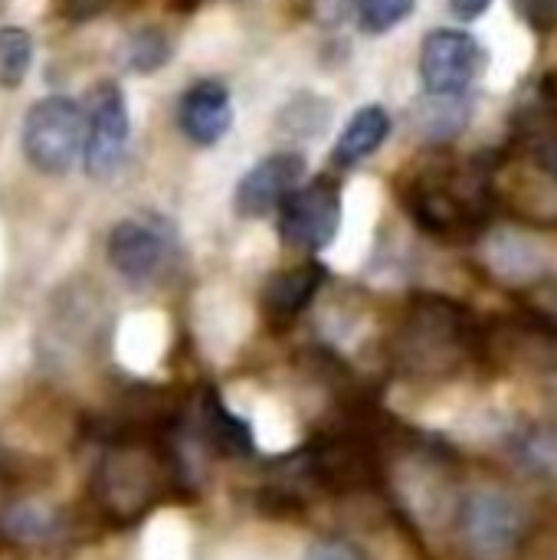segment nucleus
<instances>
[{"instance_id": "nucleus-5", "label": "nucleus", "mask_w": 557, "mask_h": 560, "mask_svg": "<svg viewBox=\"0 0 557 560\" xmlns=\"http://www.w3.org/2000/svg\"><path fill=\"white\" fill-rule=\"evenodd\" d=\"M456 528L469 560H512L525 538V512L499 489H476L463 499Z\"/></svg>"}, {"instance_id": "nucleus-17", "label": "nucleus", "mask_w": 557, "mask_h": 560, "mask_svg": "<svg viewBox=\"0 0 557 560\" xmlns=\"http://www.w3.org/2000/svg\"><path fill=\"white\" fill-rule=\"evenodd\" d=\"M59 512L39 502H16L0 515V535L13 545H46L59 535Z\"/></svg>"}, {"instance_id": "nucleus-3", "label": "nucleus", "mask_w": 557, "mask_h": 560, "mask_svg": "<svg viewBox=\"0 0 557 560\" xmlns=\"http://www.w3.org/2000/svg\"><path fill=\"white\" fill-rule=\"evenodd\" d=\"M171 472L174 466L164 450L151 446L144 436L121 430L92 476V495L108 522L128 525L138 522L161 499Z\"/></svg>"}, {"instance_id": "nucleus-4", "label": "nucleus", "mask_w": 557, "mask_h": 560, "mask_svg": "<svg viewBox=\"0 0 557 560\" xmlns=\"http://www.w3.org/2000/svg\"><path fill=\"white\" fill-rule=\"evenodd\" d=\"M89 118L82 105L69 95L39 98L23 118V154L39 174H66L85 154Z\"/></svg>"}, {"instance_id": "nucleus-16", "label": "nucleus", "mask_w": 557, "mask_h": 560, "mask_svg": "<svg viewBox=\"0 0 557 560\" xmlns=\"http://www.w3.org/2000/svg\"><path fill=\"white\" fill-rule=\"evenodd\" d=\"M200 427H204L207 440H210L217 450H223V453H230V456H246V453H253V430H250V423H246L240 413H233V410L220 400V394H213V390H207V394L200 397Z\"/></svg>"}, {"instance_id": "nucleus-15", "label": "nucleus", "mask_w": 557, "mask_h": 560, "mask_svg": "<svg viewBox=\"0 0 557 560\" xmlns=\"http://www.w3.org/2000/svg\"><path fill=\"white\" fill-rule=\"evenodd\" d=\"M391 135V115L381 105H364L351 115L345 131L335 141V164L338 167H355L364 158L378 154V148Z\"/></svg>"}, {"instance_id": "nucleus-7", "label": "nucleus", "mask_w": 557, "mask_h": 560, "mask_svg": "<svg viewBox=\"0 0 557 560\" xmlns=\"http://www.w3.org/2000/svg\"><path fill=\"white\" fill-rule=\"evenodd\" d=\"M483 358L557 374V322L542 312L499 315L483 325Z\"/></svg>"}, {"instance_id": "nucleus-22", "label": "nucleus", "mask_w": 557, "mask_h": 560, "mask_svg": "<svg viewBox=\"0 0 557 560\" xmlns=\"http://www.w3.org/2000/svg\"><path fill=\"white\" fill-rule=\"evenodd\" d=\"M414 7L417 0H355L358 26L371 36H381L397 23H404L414 13Z\"/></svg>"}, {"instance_id": "nucleus-21", "label": "nucleus", "mask_w": 557, "mask_h": 560, "mask_svg": "<svg viewBox=\"0 0 557 560\" xmlns=\"http://www.w3.org/2000/svg\"><path fill=\"white\" fill-rule=\"evenodd\" d=\"M328 118H332V105H328L325 98L299 95V98H292V102L282 108L279 125H282L286 131H292V135H305V138H312V135L325 131Z\"/></svg>"}, {"instance_id": "nucleus-13", "label": "nucleus", "mask_w": 557, "mask_h": 560, "mask_svg": "<svg viewBox=\"0 0 557 560\" xmlns=\"http://www.w3.org/2000/svg\"><path fill=\"white\" fill-rule=\"evenodd\" d=\"M328 279V269L322 262H299L292 269H282L276 276H269L266 289H263V308L272 322H292L299 318L315 295L322 292Z\"/></svg>"}, {"instance_id": "nucleus-19", "label": "nucleus", "mask_w": 557, "mask_h": 560, "mask_svg": "<svg viewBox=\"0 0 557 560\" xmlns=\"http://www.w3.org/2000/svg\"><path fill=\"white\" fill-rule=\"evenodd\" d=\"M171 52H174L171 39L161 30L148 26V30H138V33H131L125 39V46H121V66L131 69V72H138V75H148V72H158L171 59Z\"/></svg>"}, {"instance_id": "nucleus-12", "label": "nucleus", "mask_w": 557, "mask_h": 560, "mask_svg": "<svg viewBox=\"0 0 557 560\" xmlns=\"http://www.w3.org/2000/svg\"><path fill=\"white\" fill-rule=\"evenodd\" d=\"M177 125H181L184 138L194 141L197 148L217 144L233 125L230 89L223 82H217V79L194 82L177 102Z\"/></svg>"}, {"instance_id": "nucleus-20", "label": "nucleus", "mask_w": 557, "mask_h": 560, "mask_svg": "<svg viewBox=\"0 0 557 560\" xmlns=\"http://www.w3.org/2000/svg\"><path fill=\"white\" fill-rule=\"evenodd\" d=\"M33 62V39L23 26H3L0 30V85L16 89Z\"/></svg>"}, {"instance_id": "nucleus-28", "label": "nucleus", "mask_w": 557, "mask_h": 560, "mask_svg": "<svg viewBox=\"0 0 557 560\" xmlns=\"http://www.w3.org/2000/svg\"><path fill=\"white\" fill-rule=\"evenodd\" d=\"M552 312H557V282L552 285Z\"/></svg>"}, {"instance_id": "nucleus-6", "label": "nucleus", "mask_w": 557, "mask_h": 560, "mask_svg": "<svg viewBox=\"0 0 557 560\" xmlns=\"http://www.w3.org/2000/svg\"><path fill=\"white\" fill-rule=\"evenodd\" d=\"M112 269L131 285H148L167 272L177 256V233L164 217L141 213L112 226L105 243Z\"/></svg>"}, {"instance_id": "nucleus-18", "label": "nucleus", "mask_w": 557, "mask_h": 560, "mask_svg": "<svg viewBox=\"0 0 557 560\" xmlns=\"http://www.w3.org/2000/svg\"><path fill=\"white\" fill-rule=\"evenodd\" d=\"M420 135L430 141H450L456 138L469 121V102L466 95H427L414 112Z\"/></svg>"}, {"instance_id": "nucleus-2", "label": "nucleus", "mask_w": 557, "mask_h": 560, "mask_svg": "<svg viewBox=\"0 0 557 560\" xmlns=\"http://www.w3.org/2000/svg\"><path fill=\"white\" fill-rule=\"evenodd\" d=\"M496 164H430L404 187V210L443 243H476L496 210Z\"/></svg>"}, {"instance_id": "nucleus-1", "label": "nucleus", "mask_w": 557, "mask_h": 560, "mask_svg": "<svg viewBox=\"0 0 557 560\" xmlns=\"http://www.w3.org/2000/svg\"><path fill=\"white\" fill-rule=\"evenodd\" d=\"M476 354H483L479 318L469 305L437 292H417L404 305L391 335L394 371L414 381L450 377Z\"/></svg>"}, {"instance_id": "nucleus-23", "label": "nucleus", "mask_w": 557, "mask_h": 560, "mask_svg": "<svg viewBox=\"0 0 557 560\" xmlns=\"http://www.w3.org/2000/svg\"><path fill=\"white\" fill-rule=\"evenodd\" d=\"M515 453L525 469L535 472H557V433L555 430H525L515 440Z\"/></svg>"}, {"instance_id": "nucleus-11", "label": "nucleus", "mask_w": 557, "mask_h": 560, "mask_svg": "<svg viewBox=\"0 0 557 560\" xmlns=\"http://www.w3.org/2000/svg\"><path fill=\"white\" fill-rule=\"evenodd\" d=\"M305 177V158L299 151H276L263 161H256L236 184L233 207L240 217H266L286 203L289 194L302 187Z\"/></svg>"}, {"instance_id": "nucleus-26", "label": "nucleus", "mask_w": 557, "mask_h": 560, "mask_svg": "<svg viewBox=\"0 0 557 560\" xmlns=\"http://www.w3.org/2000/svg\"><path fill=\"white\" fill-rule=\"evenodd\" d=\"M108 3L112 0H59V13L66 20H72V23H85V20H92L98 13H105Z\"/></svg>"}, {"instance_id": "nucleus-27", "label": "nucleus", "mask_w": 557, "mask_h": 560, "mask_svg": "<svg viewBox=\"0 0 557 560\" xmlns=\"http://www.w3.org/2000/svg\"><path fill=\"white\" fill-rule=\"evenodd\" d=\"M489 7H492V0H450V10H453L460 20H476V16H483Z\"/></svg>"}, {"instance_id": "nucleus-9", "label": "nucleus", "mask_w": 557, "mask_h": 560, "mask_svg": "<svg viewBox=\"0 0 557 560\" xmlns=\"http://www.w3.org/2000/svg\"><path fill=\"white\" fill-rule=\"evenodd\" d=\"M489 62L486 46L466 30H433L420 43V79L427 95H466Z\"/></svg>"}, {"instance_id": "nucleus-14", "label": "nucleus", "mask_w": 557, "mask_h": 560, "mask_svg": "<svg viewBox=\"0 0 557 560\" xmlns=\"http://www.w3.org/2000/svg\"><path fill=\"white\" fill-rule=\"evenodd\" d=\"M486 259L496 276L512 282H535L548 272L545 249L532 233H496L486 236Z\"/></svg>"}, {"instance_id": "nucleus-10", "label": "nucleus", "mask_w": 557, "mask_h": 560, "mask_svg": "<svg viewBox=\"0 0 557 560\" xmlns=\"http://www.w3.org/2000/svg\"><path fill=\"white\" fill-rule=\"evenodd\" d=\"M89 131H85V171L89 177H108L128 148L131 135V118H128V102L125 92L115 82H98L89 95Z\"/></svg>"}, {"instance_id": "nucleus-8", "label": "nucleus", "mask_w": 557, "mask_h": 560, "mask_svg": "<svg viewBox=\"0 0 557 560\" xmlns=\"http://www.w3.org/2000/svg\"><path fill=\"white\" fill-rule=\"evenodd\" d=\"M341 230V187L332 177H315L286 197L279 207V236L299 253H322Z\"/></svg>"}, {"instance_id": "nucleus-24", "label": "nucleus", "mask_w": 557, "mask_h": 560, "mask_svg": "<svg viewBox=\"0 0 557 560\" xmlns=\"http://www.w3.org/2000/svg\"><path fill=\"white\" fill-rule=\"evenodd\" d=\"M512 7L522 16V23L538 36H548L557 30V0H512Z\"/></svg>"}, {"instance_id": "nucleus-25", "label": "nucleus", "mask_w": 557, "mask_h": 560, "mask_svg": "<svg viewBox=\"0 0 557 560\" xmlns=\"http://www.w3.org/2000/svg\"><path fill=\"white\" fill-rule=\"evenodd\" d=\"M305 560H371L358 545L345 541V538H325L318 545L309 548V558Z\"/></svg>"}]
</instances>
